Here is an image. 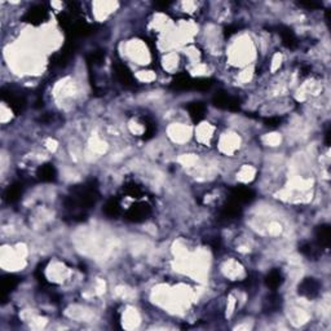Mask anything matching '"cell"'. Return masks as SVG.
I'll return each mask as SVG.
<instances>
[{
	"instance_id": "ffe728a7",
	"label": "cell",
	"mask_w": 331,
	"mask_h": 331,
	"mask_svg": "<svg viewBox=\"0 0 331 331\" xmlns=\"http://www.w3.org/2000/svg\"><path fill=\"white\" fill-rule=\"evenodd\" d=\"M299 251L302 252L304 256H307V258H317V255H318V248H314V246H313L312 243H304V245H302V246L299 247Z\"/></svg>"
},
{
	"instance_id": "52a82bcc",
	"label": "cell",
	"mask_w": 331,
	"mask_h": 331,
	"mask_svg": "<svg viewBox=\"0 0 331 331\" xmlns=\"http://www.w3.org/2000/svg\"><path fill=\"white\" fill-rule=\"evenodd\" d=\"M242 213V207L238 202L233 201V199H229V202L227 205H224V207L221 208L220 217L225 221L234 220L237 217Z\"/></svg>"
},
{
	"instance_id": "8992f818",
	"label": "cell",
	"mask_w": 331,
	"mask_h": 331,
	"mask_svg": "<svg viewBox=\"0 0 331 331\" xmlns=\"http://www.w3.org/2000/svg\"><path fill=\"white\" fill-rule=\"evenodd\" d=\"M230 199L238 202L239 205L250 203L255 199V191L247 186H236L230 191Z\"/></svg>"
},
{
	"instance_id": "7402d4cb",
	"label": "cell",
	"mask_w": 331,
	"mask_h": 331,
	"mask_svg": "<svg viewBox=\"0 0 331 331\" xmlns=\"http://www.w3.org/2000/svg\"><path fill=\"white\" fill-rule=\"evenodd\" d=\"M299 5H300V7L307 8V9H317V8L321 7V4L316 3V1H300Z\"/></svg>"
},
{
	"instance_id": "ac0fdd59",
	"label": "cell",
	"mask_w": 331,
	"mask_h": 331,
	"mask_svg": "<svg viewBox=\"0 0 331 331\" xmlns=\"http://www.w3.org/2000/svg\"><path fill=\"white\" fill-rule=\"evenodd\" d=\"M230 97L228 93L225 92H217L216 95L212 97V103L219 109H224V110H228L229 101H230Z\"/></svg>"
},
{
	"instance_id": "2e32d148",
	"label": "cell",
	"mask_w": 331,
	"mask_h": 331,
	"mask_svg": "<svg viewBox=\"0 0 331 331\" xmlns=\"http://www.w3.org/2000/svg\"><path fill=\"white\" fill-rule=\"evenodd\" d=\"M282 284H284V276L278 269H273L269 272L268 276L265 277V285L272 291H276Z\"/></svg>"
},
{
	"instance_id": "6da1fadb",
	"label": "cell",
	"mask_w": 331,
	"mask_h": 331,
	"mask_svg": "<svg viewBox=\"0 0 331 331\" xmlns=\"http://www.w3.org/2000/svg\"><path fill=\"white\" fill-rule=\"evenodd\" d=\"M99 201V190L95 181H88L83 185L71 189V193L65 199V208L71 213L74 220H82L85 217V211Z\"/></svg>"
},
{
	"instance_id": "603a6c76",
	"label": "cell",
	"mask_w": 331,
	"mask_h": 331,
	"mask_svg": "<svg viewBox=\"0 0 331 331\" xmlns=\"http://www.w3.org/2000/svg\"><path fill=\"white\" fill-rule=\"evenodd\" d=\"M237 31H238V27H237V26H234V25H232V26H228V27H225V31H224V34H225V37H230V35H233V34H236Z\"/></svg>"
},
{
	"instance_id": "5b68a950",
	"label": "cell",
	"mask_w": 331,
	"mask_h": 331,
	"mask_svg": "<svg viewBox=\"0 0 331 331\" xmlns=\"http://www.w3.org/2000/svg\"><path fill=\"white\" fill-rule=\"evenodd\" d=\"M298 292L304 298L313 299L320 294V282L314 278H304L299 284Z\"/></svg>"
},
{
	"instance_id": "3957f363",
	"label": "cell",
	"mask_w": 331,
	"mask_h": 331,
	"mask_svg": "<svg viewBox=\"0 0 331 331\" xmlns=\"http://www.w3.org/2000/svg\"><path fill=\"white\" fill-rule=\"evenodd\" d=\"M150 212V207L147 206L146 203H136L127 210L124 217L125 220L131 221V223H143L149 217Z\"/></svg>"
},
{
	"instance_id": "9a60e30c",
	"label": "cell",
	"mask_w": 331,
	"mask_h": 331,
	"mask_svg": "<svg viewBox=\"0 0 331 331\" xmlns=\"http://www.w3.org/2000/svg\"><path fill=\"white\" fill-rule=\"evenodd\" d=\"M20 278L15 274H7V276H3L1 278V296L5 298L9 292L15 290L16 287L19 286Z\"/></svg>"
},
{
	"instance_id": "30bf717a",
	"label": "cell",
	"mask_w": 331,
	"mask_h": 331,
	"mask_svg": "<svg viewBox=\"0 0 331 331\" xmlns=\"http://www.w3.org/2000/svg\"><path fill=\"white\" fill-rule=\"evenodd\" d=\"M188 111L189 115H190L191 121L194 123H199L205 118V114H206V106L205 103H199V101H195V103H191L188 105Z\"/></svg>"
},
{
	"instance_id": "4fadbf2b",
	"label": "cell",
	"mask_w": 331,
	"mask_h": 331,
	"mask_svg": "<svg viewBox=\"0 0 331 331\" xmlns=\"http://www.w3.org/2000/svg\"><path fill=\"white\" fill-rule=\"evenodd\" d=\"M23 193V185L21 183H15V184L9 185L7 188V190L4 191V198L5 201L9 203L17 202L21 195Z\"/></svg>"
},
{
	"instance_id": "277c9868",
	"label": "cell",
	"mask_w": 331,
	"mask_h": 331,
	"mask_svg": "<svg viewBox=\"0 0 331 331\" xmlns=\"http://www.w3.org/2000/svg\"><path fill=\"white\" fill-rule=\"evenodd\" d=\"M48 17V11L44 5H34L26 12V15L23 16V21L31 25H41V22H44Z\"/></svg>"
},
{
	"instance_id": "7a4b0ae2",
	"label": "cell",
	"mask_w": 331,
	"mask_h": 331,
	"mask_svg": "<svg viewBox=\"0 0 331 331\" xmlns=\"http://www.w3.org/2000/svg\"><path fill=\"white\" fill-rule=\"evenodd\" d=\"M1 99H3L4 103H8V106L11 107L12 111L15 114H20L25 110L26 107V100L23 96H21L20 93L15 92L13 89L9 88H3L1 89Z\"/></svg>"
},
{
	"instance_id": "8fae6325",
	"label": "cell",
	"mask_w": 331,
	"mask_h": 331,
	"mask_svg": "<svg viewBox=\"0 0 331 331\" xmlns=\"http://www.w3.org/2000/svg\"><path fill=\"white\" fill-rule=\"evenodd\" d=\"M278 34L281 35L282 43H284L287 48L294 49V48L298 45L296 37H295L294 31H292L290 27H287V26H280V27H278Z\"/></svg>"
},
{
	"instance_id": "ba28073f",
	"label": "cell",
	"mask_w": 331,
	"mask_h": 331,
	"mask_svg": "<svg viewBox=\"0 0 331 331\" xmlns=\"http://www.w3.org/2000/svg\"><path fill=\"white\" fill-rule=\"evenodd\" d=\"M115 75L118 78V81L121 82L122 84L125 85V87H132L135 85V78H133L132 73L129 71V69L125 66L124 63L117 62L114 65Z\"/></svg>"
},
{
	"instance_id": "5bb4252c",
	"label": "cell",
	"mask_w": 331,
	"mask_h": 331,
	"mask_svg": "<svg viewBox=\"0 0 331 331\" xmlns=\"http://www.w3.org/2000/svg\"><path fill=\"white\" fill-rule=\"evenodd\" d=\"M316 241L320 248H328L330 245V227L328 224L320 225L316 229Z\"/></svg>"
},
{
	"instance_id": "e0dca14e",
	"label": "cell",
	"mask_w": 331,
	"mask_h": 331,
	"mask_svg": "<svg viewBox=\"0 0 331 331\" xmlns=\"http://www.w3.org/2000/svg\"><path fill=\"white\" fill-rule=\"evenodd\" d=\"M103 213L110 219H115L121 215V203L117 198H110L103 206Z\"/></svg>"
},
{
	"instance_id": "7c38bea8",
	"label": "cell",
	"mask_w": 331,
	"mask_h": 331,
	"mask_svg": "<svg viewBox=\"0 0 331 331\" xmlns=\"http://www.w3.org/2000/svg\"><path fill=\"white\" fill-rule=\"evenodd\" d=\"M193 78H190L188 74H179L171 83V88L176 91H190Z\"/></svg>"
},
{
	"instance_id": "d6986e66",
	"label": "cell",
	"mask_w": 331,
	"mask_h": 331,
	"mask_svg": "<svg viewBox=\"0 0 331 331\" xmlns=\"http://www.w3.org/2000/svg\"><path fill=\"white\" fill-rule=\"evenodd\" d=\"M212 81L206 79V78H201V79H193L191 83V89L193 91H207L212 87Z\"/></svg>"
},
{
	"instance_id": "44dd1931",
	"label": "cell",
	"mask_w": 331,
	"mask_h": 331,
	"mask_svg": "<svg viewBox=\"0 0 331 331\" xmlns=\"http://www.w3.org/2000/svg\"><path fill=\"white\" fill-rule=\"evenodd\" d=\"M281 123V118H278V117H270V118H265L264 119V124L267 125V127H269V128H276V127H278Z\"/></svg>"
},
{
	"instance_id": "9c48e42d",
	"label": "cell",
	"mask_w": 331,
	"mask_h": 331,
	"mask_svg": "<svg viewBox=\"0 0 331 331\" xmlns=\"http://www.w3.org/2000/svg\"><path fill=\"white\" fill-rule=\"evenodd\" d=\"M37 177L43 183H52L56 180L57 177V171H56L55 166L51 163H45L41 166L37 171Z\"/></svg>"
}]
</instances>
